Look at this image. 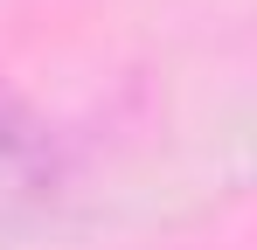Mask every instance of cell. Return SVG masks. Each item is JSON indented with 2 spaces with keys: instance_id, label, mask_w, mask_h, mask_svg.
<instances>
[{
  "instance_id": "obj_1",
  "label": "cell",
  "mask_w": 257,
  "mask_h": 250,
  "mask_svg": "<svg viewBox=\"0 0 257 250\" xmlns=\"http://www.w3.org/2000/svg\"><path fill=\"white\" fill-rule=\"evenodd\" d=\"M35 174H42V139H35L28 111L0 90V188H28Z\"/></svg>"
}]
</instances>
